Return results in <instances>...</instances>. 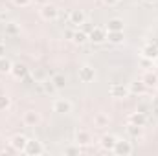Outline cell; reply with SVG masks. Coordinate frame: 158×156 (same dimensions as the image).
<instances>
[{"label": "cell", "instance_id": "obj_28", "mask_svg": "<svg viewBox=\"0 0 158 156\" xmlns=\"http://www.w3.org/2000/svg\"><path fill=\"white\" fill-rule=\"evenodd\" d=\"M64 154H68V156L81 154V147H79V145H72V147H66V149H64Z\"/></svg>", "mask_w": 158, "mask_h": 156}, {"label": "cell", "instance_id": "obj_3", "mask_svg": "<svg viewBox=\"0 0 158 156\" xmlns=\"http://www.w3.org/2000/svg\"><path fill=\"white\" fill-rule=\"evenodd\" d=\"M129 86H125L123 83H114L112 86H110V96L112 97H118V99H125V97H129Z\"/></svg>", "mask_w": 158, "mask_h": 156}, {"label": "cell", "instance_id": "obj_35", "mask_svg": "<svg viewBox=\"0 0 158 156\" xmlns=\"http://www.w3.org/2000/svg\"><path fill=\"white\" fill-rule=\"evenodd\" d=\"M4 55H6V46L0 42V57H4Z\"/></svg>", "mask_w": 158, "mask_h": 156}, {"label": "cell", "instance_id": "obj_31", "mask_svg": "<svg viewBox=\"0 0 158 156\" xmlns=\"http://www.w3.org/2000/svg\"><path fill=\"white\" fill-rule=\"evenodd\" d=\"M92 28H94V26H90V22H86V20L81 24V30H83L85 33H90V31H92Z\"/></svg>", "mask_w": 158, "mask_h": 156}, {"label": "cell", "instance_id": "obj_39", "mask_svg": "<svg viewBox=\"0 0 158 156\" xmlns=\"http://www.w3.org/2000/svg\"><path fill=\"white\" fill-rule=\"evenodd\" d=\"M147 4H155V2H158V0H145Z\"/></svg>", "mask_w": 158, "mask_h": 156}, {"label": "cell", "instance_id": "obj_8", "mask_svg": "<svg viewBox=\"0 0 158 156\" xmlns=\"http://www.w3.org/2000/svg\"><path fill=\"white\" fill-rule=\"evenodd\" d=\"M114 153L119 156H129L132 153V145L131 142H125V140H118L116 145H114Z\"/></svg>", "mask_w": 158, "mask_h": 156}, {"label": "cell", "instance_id": "obj_10", "mask_svg": "<svg viewBox=\"0 0 158 156\" xmlns=\"http://www.w3.org/2000/svg\"><path fill=\"white\" fill-rule=\"evenodd\" d=\"M9 143H11V147H13L15 151H24V149H26V143H28V138H26L24 134H15Z\"/></svg>", "mask_w": 158, "mask_h": 156}, {"label": "cell", "instance_id": "obj_4", "mask_svg": "<svg viewBox=\"0 0 158 156\" xmlns=\"http://www.w3.org/2000/svg\"><path fill=\"white\" fill-rule=\"evenodd\" d=\"M88 40L94 44H101L107 40V30L105 28H92V31L88 33Z\"/></svg>", "mask_w": 158, "mask_h": 156}, {"label": "cell", "instance_id": "obj_6", "mask_svg": "<svg viewBox=\"0 0 158 156\" xmlns=\"http://www.w3.org/2000/svg\"><path fill=\"white\" fill-rule=\"evenodd\" d=\"M53 112H57V114H70L72 112V103L68 99H55L53 101Z\"/></svg>", "mask_w": 158, "mask_h": 156}, {"label": "cell", "instance_id": "obj_9", "mask_svg": "<svg viewBox=\"0 0 158 156\" xmlns=\"http://www.w3.org/2000/svg\"><path fill=\"white\" fill-rule=\"evenodd\" d=\"M28 72H30V68H28L24 63H15V64L11 66V72H9V74H13V77H17V79H24L28 76Z\"/></svg>", "mask_w": 158, "mask_h": 156}, {"label": "cell", "instance_id": "obj_20", "mask_svg": "<svg viewBox=\"0 0 158 156\" xmlns=\"http://www.w3.org/2000/svg\"><path fill=\"white\" fill-rule=\"evenodd\" d=\"M142 81L145 83V86H147V88H149V86H156L158 76L155 74V72H145V74H143V77H142Z\"/></svg>", "mask_w": 158, "mask_h": 156}, {"label": "cell", "instance_id": "obj_36", "mask_svg": "<svg viewBox=\"0 0 158 156\" xmlns=\"http://www.w3.org/2000/svg\"><path fill=\"white\" fill-rule=\"evenodd\" d=\"M153 112L158 114V99H155V103H153Z\"/></svg>", "mask_w": 158, "mask_h": 156}, {"label": "cell", "instance_id": "obj_23", "mask_svg": "<svg viewBox=\"0 0 158 156\" xmlns=\"http://www.w3.org/2000/svg\"><path fill=\"white\" fill-rule=\"evenodd\" d=\"M142 53H143V57H147V59H156L158 57V48L153 46V44H147Z\"/></svg>", "mask_w": 158, "mask_h": 156}, {"label": "cell", "instance_id": "obj_17", "mask_svg": "<svg viewBox=\"0 0 158 156\" xmlns=\"http://www.w3.org/2000/svg\"><path fill=\"white\" fill-rule=\"evenodd\" d=\"M39 90L40 92H44V94H53L57 88H55V84H53L52 79H44V81H40L39 83Z\"/></svg>", "mask_w": 158, "mask_h": 156}, {"label": "cell", "instance_id": "obj_7", "mask_svg": "<svg viewBox=\"0 0 158 156\" xmlns=\"http://www.w3.org/2000/svg\"><path fill=\"white\" fill-rule=\"evenodd\" d=\"M22 121H24L26 127H37L40 123V114L37 110H28V112H24Z\"/></svg>", "mask_w": 158, "mask_h": 156}, {"label": "cell", "instance_id": "obj_37", "mask_svg": "<svg viewBox=\"0 0 158 156\" xmlns=\"http://www.w3.org/2000/svg\"><path fill=\"white\" fill-rule=\"evenodd\" d=\"M7 18V11H0V20H6Z\"/></svg>", "mask_w": 158, "mask_h": 156}, {"label": "cell", "instance_id": "obj_2", "mask_svg": "<svg viewBox=\"0 0 158 156\" xmlns=\"http://www.w3.org/2000/svg\"><path fill=\"white\" fill-rule=\"evenodd\" d=\"M24 153L30 154V156H39V154L44 153V147H42V143H40L39 140H28Z\"/></svg>", "mask_w": 158, "mask_h": 156}, {"label": "cell", "instance_id": "obj_27", "mask_svg": "<svg viewBox=\"0 0 158 156\" xmlns=\"http://www.w3.org/2000/svg\"><path fill=\"white\" fill-rule=\"evenodd\" d=\"M9 105H11V99L6 94H0V110H7Z\"/></svg>", "mask_w": 158, "mask_h": 156}, {"label": "cell", "instance_id": "obj_24", "mask_svg": "<svg viewBox=\"0 0 158 156\" xmlns=\"http://www.w3.org/2000/svg\"><path fill=\"white\" fill-rule=\"evenodd\" d=\"M52 81H53V84H55V88H57V90H61V88H64V86H66V77H64L63 74H55V76L52 77Z\"/></svg>", "mask_w": 158, "mask_h": 156}, {"label": "cell", "instance_id": "obj_40", "mask_svg": "<svg viewBox=\"0 0 158 156\" xmlns=\"http://www.w3.org/2000/svg\"><path fill=\"white\" fill-rule=\"evenodd\" d=\"M156 88H158V83H156Z\"/></svg>", "mask_w": 158, "mask_h": 156}, {"label": "cell", "instance_id": "obj_18", "mask_svg": "<svg viewBox=\"0 0 158 156\" xmlns=\"http://www.w3.org/2000/svg\"><path fill=\"white\" fill-rule=\"evenodd\" d=\"M127 132H129L132 138H142V136H143V127L134 125V123H127Z\"/></svg>", "mask_w": 158, "mask_h": 156}, {"label": "cell", "instance_id": "obj_16", "mask_svg": "<svg viewBox=\"0 0 158 156\" xmlns=\"http://www.w3.org/2000/svg\"><path fill=\"white\" fill-rule=\"evenodd\" d=\"M109 116L105 114V112H98L96 116H94V125L98 127V129H103V127H109Z\"/></svg>", "mask_w": 158, "mask_h": 156}, {"label": "cell", "instance_id": "obj_34", "mask_svg": "<svg viewBox=\"0 0 158 156\" xmlns=\"http://www.w3.org/2000/svg\"><path fill=\"white\" fill-rule=\"evenodd\" d=\"M103 2H105L107 6H116V4H118L119 0H103Z\"/></svg>", "mask_w": 158, "mask_h": 156}, {"label": "cell", "instance_id": "obj_13", "mask_svg": "<svg viewBox=\"0 0 158 156\" xmlns=\"http://www.w3.org/2000/svg\"><path fill=\"white\" fill-rule=\"evenodd\" d=\"M116 142H118V138L114 136V134H105L103 138H101V147L105 149V151H114V145H116Z\"/></svg>", "mask_w": 158, "mask_h": 156}, {"label": "cell", "instance_id": "obj_15", "mask_svg": "<svg viewBox=\"0 0 158 156\" xmlns=\"http://www.w3.org/2000/svg\"><path fill=\"white\" fill-rule=\"evenodd\" d=\"M145 90H147V86H145L143 81H134V83H131V86H129V92H131V94H136V96L145 94Z\"/></svg>", "mask_w": 158, "mask_h": 156}, {"label": "cell", "instance_id": "obj_41", "mask_svg": "<svg viewBox=\"0 0 158 156\" xmlns=\"http://www.w3.org/2000/svg\"><path fill=\"white\" fill-rule=\"evenodd\" d=\"M0 42H2V39H0Z\"/></svg>", "mask_w": 158, "mask_h": 156}, {"label": "cell", "instance_id": "obj_30", "mask_svg": "<svg viewBox=\"0 0 158 156\" xmlns=\"http://www.w3.org/2000/svg\"><path fill=\"white\" fill-rule=\"evenodd\" d=\"M13 4H15V6H19V7H26V6H30V4H31V0H13Z\"/></svg>", "mask_w": 158, "mask_h": 156}, {"label": "cell", "instance_id": "obj_21", "mask_svg": "<svg viewBox=\"0 0 158 156\" xmlns=\"http://www.w3.org/2000/svg\"><path fill=\"white\" fill-rule=\"evenodd\" d=\"M123 39H125L123 31H107V40L112 44H119V42H123Z\"/></svg>", "mask_w": 158, "mask_h": 156}, {"label": "cell", "instance_id": "obj_19", "mask_svg": "<svg viewBox=\"0 0 158 156\" xmlns=\"http://www.w3.org/2000/svg\"><path fill=\"white\" fill-rule=\"evenodd\" d=\"M107 31H123V20L121 18H110L107 22Z\"/></svg>", "mask_w": 158, "mask_h": 156}, {"label": "cell", "instance_id": "obj_29", "mask_svg": "<svg viewBox=\"0 0 158 156\" xmlns=\"http://www.w3.org/2000/svg\"><path fill=\"white\" fill-rule=\"evenodd\" d=\"M33 79H35V81H44V70H33Z\"/></svg>", "mask_w": 158, "mask_h": 156}, {"label": "cell", "instance_id": "obj_11", "mask_svg": "<svg viewBox=\"0 0 158 156\" xmlns=\"http://www.w3.org/2000/svg\"><path fill=\"white\" fill-rule=\"evenodd\" d=\"M76 142H77V145H90L92 143V136H90V132L88 130H83V129H79L77 132H76Z\"/></svg>", "mask_w": 158, "mask_h": 156}, {"label": "cell", "instance_id": "obj_33", "mask_svg": "<svg viewBox=\"0 0 158 156\" xmlns=\"http://www.w3.org/2000/svg\"><path fill=\"white\" fill-rule=\"evenodd\" d=\"M142 64H143V66H151V64H153V59H147V57H142Z\"/></svg>", "mask_w": 158, "mask_h": 156}, {"label": "cell", "instance_id": "obj_14", "mask_svg": "<svg viewBox=\"0 0 158 156\" xmlns=\"http://www.w3.org/2000/svg\"><path fill=\"white\" fill-rule=\"evenodd\" d=\"M85 20H86V15H85V11H81V9H74V11L70 13V22H72V24L81 26Z\"/></svg>", "mask_w": 158, "mask_h": 156}, {"label": "cell", "instance_id": "obj_1", "mask_svg": "<svg viewBox=\"0 0 158 156\" xmlns=\"http://www.w3.org/2000/svg\"><path fill=\"white\" fill-rule=\"evenodd\" d=\"M40 17L44 18V20H55L57 17H59V7L55 6V4H44V6H40Z\"/></svg>", "mask_w": 158, "mask_h": 156}, {"label": "cell", "instance_id": "obj_38", "mask_svg": "<svg viewBox=\"0 0 158 156\" xmlns=\"http://www.w3.org/2000/svg\"><path fill=\"white\" fill-rule=\"evenodd\" d=\"M31 2H35V4H40V6H44L48 0H31Z\"/></svg>", "mask_w": 158, "mask_h": 156}, {"label": "cell", "instance_id": "obj_12", "mask_svg": "<svg viewBox=\"0 0 158 156\" xmlns=\"http://www.w3.org/2000/svg\"><path fill=\"white\" fill-rule=\"evenodd\" d=\"M127 121H129V123H134V125H140V127H145V123H147V114L136 110V112H132V114L129 116Z\"/></svg>", "mask_w": 158, "mask_h": 156}, {"label": "cell", "instance_id": "obj_22", "mask_svg": "<svg viewBox=\"0 0 158 156\" xmlns=\"http://www.w3.org/2000/svg\"><path fill=\"white\" fill-rule=\"evenodd\" d=\"M6 35H11V37L20 35V26L17 22H6Z\"/></svg>", "mask_w": 158, "mask_h": 156}, {"label": "cell", "instance_id": "obj_25", "mask_svg": "<svg viewBox=\"0 0 158 156\" xmlns=\"http://www.w3.org/2000/svg\"><path fill=\"white\" fill-rule=\"evenodd\" d=\"M11 66H13V63L4 55V57H0V72L2 74H7V72H11Z\"/></svg>", "mask_w": 158, "mask_h": 156}, {"label": "cell", "instance_id": "obj_26", "mask_svg": "<svg viewBox=\"0 0 158 156\" xmlns=\"http://www.w3.org/2000/svg\"><path fill=\"white\" fill-rule=\"evenodd\" d=\"M72 40H74L76 44H85V42L88 40V33H85L83 30H77V31L74 33V39Z\"/></svg>", "mask_w": 158, "mask_h": 156}, {"label": "cell", "instance_id": "obj_32", "mask_svg": "<svg viewBox=\"0 0 158 156\" xmlns=\"http://www.w3.org/2000/svg\"><path fill=\"white\" fill-rule=\"evenodd\" d=\"M74 33H76V31H72V30H64V37H66L68 40L74 39Z\"/></svg>", "mask_w": 158, "mask_h": 156}, {"label": "cell", "instance_id": "obj_5", "mask_svg": "<svg viewBox=\"0 0 158 156\" xmlns=\"http://www.w3.org/2000/svg\"><path fill=\"white\" fill-rule=\"evenodd\" d=\"M94 79H96V70L92 66L85 64V66L79 68V81L81 83H92Z\"/></svg>", "mask_w": 158, "mask_h": 156}]
</instances>
